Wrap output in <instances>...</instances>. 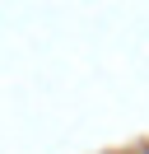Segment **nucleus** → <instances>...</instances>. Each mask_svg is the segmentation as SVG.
<instances>
[]
</instances>
